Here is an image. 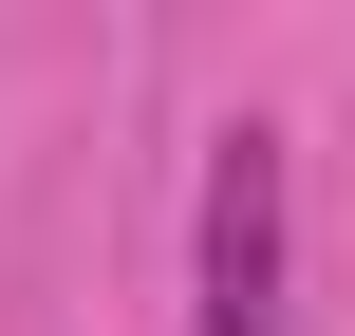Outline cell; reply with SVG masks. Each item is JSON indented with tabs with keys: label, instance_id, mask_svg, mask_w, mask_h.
<instances>
[{
	"label": "cell",
	"instance_id": "1",
	"mask_svg": "<svg viewBox=\"0 0 355 336\" xmlns=\"http://www.w3.org/2000/svg\"><path fill=\"white\" fill-rule=\"evenodd\" d=\"M206 336H281V150L225 131L206 168Z\"/></svg>",
	"mask_w": 355,
	"mask_h": 336
}]
</instances>
